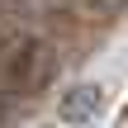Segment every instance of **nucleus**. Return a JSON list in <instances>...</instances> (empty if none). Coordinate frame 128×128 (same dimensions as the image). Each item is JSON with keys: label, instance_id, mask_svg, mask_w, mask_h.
I'll return each mask as SVG.
<instances>
[{"label": "nucleus", "instance_id": "obj_1", "mask_svg": "<svg viewBox=\"0 0 128 128\" xmlns=\"http://www.w3.org/2000/svg\"><path fill=\"white\" fill-rule=\"evenodd\" d=\"M100 109H104V90H100V86H76V90L62 100L57 119H62L66 128H81V124H90Z\"/></svg>", "mask_w": 128, "mask_h": 128}]
</instances>
